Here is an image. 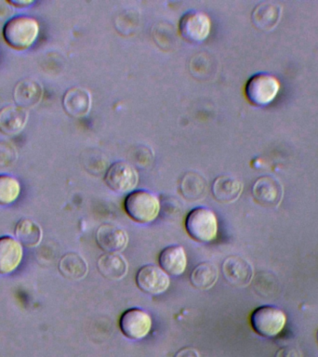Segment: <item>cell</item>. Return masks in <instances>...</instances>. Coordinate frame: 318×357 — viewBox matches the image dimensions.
I'll list each match as a JSON object with an SVG mask.
<instances>
[{
	"label": "cell",
	"instance_id": "6da1fadb",
	"mask_svg": "<svg viewBox=\"0 0 318 357\" xmlns=\"http://www.w3.org/2000/svg\"><path fill=\"white\" fill-rule=\"evenodd\" d=\"M38 20L27 15H17L8 20L3 27L6 43L17 50H24L32 46L38 38Z\"/></svg>",
	"mask_w": 318,
	"mask_h": 357
},
{
	"label": "cell",
	"instance_id": "7a4b0ae2",
	"mask_svg": "<svg viewBox=\"0 0 318 357\" xmlns=\"http://www.w3.org/2000/svg\"><path fill=\"white\" fill-rule=\"evenodd\" d=\"M125 211L134 222L147 225L155 222L161 211V201L148 190H134L126 197Z\"/></svg>",
	"mask_w": 318,
	"mask_h": 357
},
{
	"label": "cell",
	"instance_id": "3957f363",
	"mask_svg": "<svg viewBox=\"0 0 318 357\" xmlns=\"http://www.w3.org/2000/svg\"><path fill=\"white\" fill-rule=\"evenodd\" d=\"M218 219L211 209L197 206L186 216V229L191 238L200 243L213 241L218 234Z\"/></svg>",
	"mask_w": 318,
	"mask_h": 357
},
{
	"label": "cell",
	"instance_id": "277c9868",
	"mask_svg": "<svg viewBox=\"0 0 318 357\" xmlns=\"http://www.w3.org/2000/svg\"><path fill=\"white\" fill-rule=\"evenodd\" d=\"M278 78L268 73H258L248 80L245 94L251 105L264 107L273 102L280 91Z\"/></svg>",
	"mask_w": 318,
	"mask_h": 357
},
{
	"label": "cell",
	"instance_id": "5b68a950",
	"mask_svg": "<svg viewBox=\"0 0 318 357\" xmlns=\"http://www.w3.org/2000/svg\"><path fill=\"white\" fill-rule=\"evenodd\" d=\"M250 324L253 331L259 336L273 339L283 331L287 324V315L278 307L261 306L251 314Z\"/></svg>",
	"mask_w": 318,
	"mask_h": 357
},
{
	"label": "cell",
	"instance_id": "8992f818",
	"mask_svg": "<svg viewBox=\"0 0 318 357\" xmlns=\"http://www.w3.org/2000/svg\"><path fill=\"white\" fill-rule=\"evenodd\" d=\"M105 181L117 194H130L138 185L139 173L128 162L116 161L106 170Z\"/></svg>",
	"mask_w": 318,
	"mask_h": 357
},
{
	"label": "cell",
	"instance_id": "52a82bcc",
	"mask_svg": "<svg viewBox=\"0 0 318 357\" xmlns=\"http://www.w3.org/2000/svg\"><path fill=\"white\" fill-rule=\"evenodd\" d=\"M119 326L125 337L130 340H139L144 339L150 333L153 320L144 310L131 308L123 312Z\"/></svg>",
	"mask_w": 318,
	"mask_h": 357
},
{
	"label": "cell",
	"instance_id": "ba28073f",
	"mask_svg": "<svg viewBox=\"0 0 318 357\" xmlns=\"http://www.w3.org/2000/svg\"><path fill=\"white\" fill-rule=\"evenodd\" d=\"M181 36L189 42L205 40L211 31V21L208 14L199 10L184 13L179 22Z\"/></svg>",
	"mask_w": 318,
	"mask_h": 357
},
{
	"label": "cell",
	"instance_id": "9c48e42d",
	"mask_svg": "<svg viewBox=\"0 0 318 357\" xmlns=\"http://www.w3.org/2000/svg\"><path fill=\"white\" fill-rule=\"evenodd\" d=\"M252 195L256 202L264 208H278L284 197L283 184L273 176H262L253 184Z\"/></svg>",
	"mask_w": 318,
	"mask_h": 357
},
{
	"label": "cell",
	"instance_id": "30bf717a",
	"mask_svg": "<svg viewBox=\"0 0 318 357\" xmlns=\"http://www.w3.org/2000/svg\"><path fill=\"white\" fill-rule=\"evenodd\" d=\"M136 283L142 292L149 295H160L166 292L170 284L169 275L160 266L146 264L139 268Z\"/></svg>",
	"mask_w": 318,
	"mask_h": 357
},
{
	"label": "cell",
	"instance_id": "8fae6325",
	"mask_svg": "<svg viewBox=\"0 0 318 357\" xmlns=\"http://www.w3.org/2000/svg\"><path fill=\"white\" fill-rule=\"evenodd\" d=\"M223 278L231 286L245 287L252 281L254 270L247 259L240 256H229L222 262Z\"/></svg>",
	"mask_w": 318,
	"mask_h": 357
},
{
	"label": "cell",
	"instance_id": "7c38bea8",
	"mask_svg": "<svg viewBox=\"0 0 318 357\" xmlns=\"http://www.w3.org/2000/svg\"><path fill=\"white\" fill-rule=\"evenodd\" d=\"M96 241L100 250L105 253L119 254L127 248V231L112 223H103L96 231Z\"/></svg>",
	"mask_w": 318,
	"mask_h": 357
},
{
	"label": "cell",
	"instance_id": "4fadbf2b",
	"mask_svg": "<svg viewBox=\"0 0 318 357\" xmlns=\"http://www.w3.org/2000/svg\"><path fill=\"white\" fill-rule=\"evenodd\" d=\"M43 86L38 80L25 77L16 84L13 91L14 102L20 107L27 109L35 107L43 97Z\"/></svg>",
	"mask_w": 318,
	"mask_h": 357
},
{
	"label": "cell",
	"instance_id": "5bb4252c",
	"mask_svg": "<svg viewBox=\"0 0 318 357\" xmlns=\"http://www.w3.org/2000/svg\"><path fill=\"white\" fill-rule=\"evenodd\" d=\"M24 258L21 243L11 236L0 237V275H8L18 268Z\"/></svg>",
	"mask_w": 318,
	"mask_h": 357
},
{
	"label": "cell",
	"instance_id": "9a60e30c",
	"mask_svg": "<svg viewBox=\"0 0 318 357\" xmlns=\"http://www.w3.org/2000/svg\"><path fill=\"white\" fill-rule=\"evenodd\" d=\"M63 106L66 113L75 119L86 116L91 107V96L88 89L73 86L67 89L63 98Z\"/></svg>",
	"mask_w": 318,
	"mask_h": 357
},
{
	"label": "cell",
	"instance_id": "2e32d148",
	"mask_svg": "<svg viewBox=\"0 0 318 357\" xmlns=\"http://www.w3.org/2000/svg\"><path fill=\"white\" fill-rule=\"evenodd\" d=\"M26 109L18 105H7L0 109V131L8 136L21 133L28 121Z\"/></svg>",
	"mask_w": 318,
	"mask_h": 357
},
{
	"label": "cell",
	"instance_id": "e0dca14e",
	"mask_svg": "<svg viewBox=\"0 0 318 357\" xmlns=\"http://www.w3.org/2000/svg\"><path fill=\"white\" fill-rule=\"evenodd\" d=\"M282 7L278 3L264 1L253 8L251 20L257 28L262 31H271L280 21Z\"/></svg>",
	"mask_w": 318,
	"mask_h": 357
},
{
	"label": "cell",
	"instance_id": "ac0fdd59",
	"mask_svg": "<svg viewBox=\"0 0 318 357\" xmlns=\"http://www.w3.org/2000/svg\"><path fill=\"white\" fill-rule=\"evenodd\" d=\"M242 191L241 181L231 175H220L215 178L212 184V192L215 199L222 204L236 202Z\"/></svg>",
	"mask_w": 318,
	"mask_h": 357
},
{
	"label": "cell",
	"instance_id": "d6986e66",
	"mask_svg": "<svg viewBox=\"0 0 318 357\" xmlns=\"http://www.w3.org/2000/svg\"><path fill=\"white\" fill-rule=\"evenodd\" d=\"M159 266L169 275L180 276L186 272L187 256L183 247L178 245L164 248L159 255Z\"/></svg>",
	"mask_w": 318,
	"mask_h": 357
},
{
	"label": "cell",
	"instance_id": "ffe728a7",
	"mask_svg": "<svg viewBox=\"0 0 318 357\" xmlns=\"http://www.w3.org/2000/svg\"><path fill=\"white\" fill-rule=\"evenodd\" d=\"M98 271L109 280H120L128 273V264L120 254L105 253L98 259Z\"/></svg>",
	"mask_w": 318,
	"mask_h": 357
},
{
	"label": "cell",
	"instance_id": "44dd1931",
	"mask_svg": "<svg viewBox=\"0 0 318 357\" xmlns=\"http://www.w3.org/2000/svg\"><path fill=\"white\" fill-rule=\"evenodd\" d=\"M180 191L186 199L192 202L202 200L208 192V183L199 173L186 172L181 178Z\"/></svg>",
	"mask_w": 318,
	"mask_h": 357
},
{
	"label": "cell",
	"instance_id": "7402d4cb",
	"mask_svg": "<svg viewBox=\"0 0 318 357\" xmlns=\"http://www.w3.org/2000/svg\"><path fill=\"white\" fill-rule=\"evenodd\" d=\"M59 271L63 278L71 280H80L88 273L89 265L80 254L70 252L61 257L59 262Z\"/></svg>",
	"mask_w": 318,
	"mask_h": 357
},
{
	"label": "cell",
	"instance_id": "603a6c76",
	"mask_svg": "<svg viewBox=\"0 0 318 357\" xmlns=\"http://www.w3.org/2000/svg\"><path fill=\"white\" fill-rule=\"evenodd\" d=\"M218 269L211 262H201L192 271L190 281L199 290L211 289L218 280Z\"/></svg>",
	"mask_w": 318,
	"mask_h": 357
},
{
	"label": "cell",
	"instance_id": "cb8c5ba5",
	"mask_svg": "<svg viewBox=\"0 0 318 357\" xmlns=\"http://www.w3.org/2000/svg\"><path fill=\"white\" fill-rule=\"evenodd\" d=\"M15 236L25 247H36L41 241L42 231L40 226L33 220L22 219L16 225Z\"/></svg>",
	"mask_w": 318,
	"mask_h": 357
},
{
	"label": "cell",
	"instance_id": "d4e9b609",
	"mask_svg": "<svg viewBox=\"0 0 318 357\" xmlns=\"http://www.w3.org/2000/svg\"><path fill=\"white\" fill-rule=\"evenodd\" d=\"M21 194V183L13 176L0 174V205L15 202Z\"/></svg>",
	"mask_w": 318,
	"mask_h": 357
},
{
	"label": "cell",
	"instance_id": "484cf974",
	"mask_svg": "<svg viewBox=\"0 0 318 357\" xmlns=\"http://www.w3.org/2000/svg\"><path fill=\"white\" fill-rule=\"evenodd\" d=\"M18 158L15 145L7 141H0V169L13 166Z\"/></svg>",
	"mask_w": 318,
	"mask_h": 357
},
{
	"label": "cell",
	"instance_id": "4316f807",
	"mask_svg": "<svg viewBox=\"0 0 318 357\" xmlns=\"http://www.w3.org/2000/svg\"><path fill=\"white\" fill-rule=\"evenodd\" d=\"M275 357H303L300 349L293 345L284 346L276 351Z\"/></svg>",
	"mask_w": 318,
	"mask_h": 357
},
{
	"label": "cell",
	"instance_id": "83f0119b",
	"mask_svg": "<svg viewBox=\"0 0 318 357\" xmlns=\"http://www.w3.org/2000/svg\"><path fill=\"white\" fill-rule=\"evenodd\" d=\"M13 17V7L8 1L0 0V22H8Z\"/></svg>",
	"mask_w": 318,
	"mask_h": 357
},
{
	"label": "cell",
	"instance_id": "f1b7e54d",
	"mask_svg": "<svg viewBox=\"0 0 318 357\" xmlns=\"http://www.w3.org/2000/svg\"><path fill=\"white\" fill-rule=\"evenodd\" d=\"M174 357H200L199 353L194 347H184L176 353Z\"/></svg>",
	"mask_w": 318,
	"mask_h": 357
},
{
	"label": "cell",
	"instance_id": "f546056e",
	"mask_svg": "<svg viewBox=\"0 0 318 357\" xmlns=\"http://www.w3.org/2000/svg\"><path fill=\"white\" fill-rule=\"evenodd\" d=\"M10 3L13 7L16 8H25L27 7V6L32 5L33 1V0H10V1H8Z\"/></svg>",
	"mask_w": 318,
	"mask_h": 357
},
{
	"label": "cell",
	"instance_id": "4dcf8cb0",
	"mask_svg": "<svg viewBox=\"0 0 318 357\" xmlns=\"http://www.w3.org/2000/svg\"><path fill=\"white\" fill-rule=\"evenodd\" d=\"M317 343H318V331H317Z\"/></svg>",
	"mask_w": 318,
	"mask_h": 357
}]
</instances>
